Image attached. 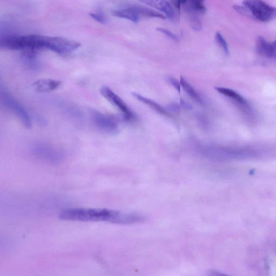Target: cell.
<instances>
[{"mask_svg":"<svg viewBox=\"0 0 276 276\" xmlns=\"http://www.w3.org/2000/svg\"><path fill=\"white\" fill-rule=\"evenodd\" d=\"M216 42H218L219 46L221 47V48L223 49L224 52H225V54L227 55H229V50L228 46V44L225 39H224V37L222 35V34L218 32L216 34L215 36Z\"/></svg>","mask_w":276,"mask_h":276,"instance_id":"ac0fdd59","label":"cell"},{"mask_svg":"<svg viewBox=\"0 0 276 276\" xmlns=\"http://www.w3.org/2000/svg\"><path fill=\"white\" fill-rule=\"evenodd\" d=\"M181 4H186L188 3V0H181Z\"/></svg>","mask_w":276,"mask_h":276,"instance_id":"484cf974","label":"cell"},{"mask_svg":"<svg viewBox=\"0 0 276 276\" xmlns=\"http://www.w3.org/2000/svg\"><path fill=\"white\" fill-rule=\"evenodd\" d=\"M61 84V81L53 79H41L35 81L32 86L37 93H47L56 90Z\"/></svg>","mask_w":276,"mask_h":276,"instance_id":"9c48e42d","label":"cell"},{"mask_svg":"<svg viewBox=\"0 0 276 276\" xmlns=\"http://www.w3.org/2000/svg\"><path fill=\"white\" fill-rule=\"evenodd\" d=\"M32 151L37 157L51 163L61 162L64 158V154L61 150L43 143L33 144Z\"/></svg>","mask_w":276,"mask_h":276,"instance_id":"277c9868","label":"cell"},{"mask_svg":"<svg viewBox=\"0 0 276 276\" xmlns=\"http://www.w3.org/2000/svg\"><path fill=\"white\" fill-rule=\"evenodd\" d=\"M256 49L260 55L276 61V48L273 43H269L264 37L259 36L256 42Z\"/></svg>","mask_w":276,"mask_h":276,"instance_id":"ba28073f","label":"cell"},{"mask_svg":"<svg viewBox=\"0 0 276 276\" xmlns=\"http://www.w3.org/2000/svg\"><path fill=\"white\" fill-rule=\"evenodd\" d=\"M91 116L93 123L100 131L109 134H114L118 131V124L113 117L98 111H93Z\"/></svg>","mask_w":276,"mask_h":276,"instance_id":"5b68a950","label":"cell"},{"mask_svg":"<svg viewBox=\"0 0 276 276\" xmlns=\"http://www.w3.org/2000/svg\"><path fill=\"white\" fill-rule=\"evenodd\" d=\"M156 30H157L158 31L163 33V34H165L171 40H173V41L176 42H177L178 41V37L177 36V35L169 31V30L163 28H158Z\"/></svg>","mask_w":276,"mask_h":276,"instance_id":"ffe728a7","label":"cell"},{"mask_svg":"<svg viewBox=\"0 0 276 276\" xmlns=\"http://www.w3.org/2000/svg\"><path fill=\"white\" fill-rule=\"evenodd\" d=\"M190 14L191 26L196 31H200L202 29V24L198 17V14L193 12H188Z\"/></svg>","mask_w":276,"mask_h":276,"instance_id":"e0dca14e","label":"cell"},{"mask_svg":"<svg viewBox=\"0 0 276 276\" xmlns=\"http://www.w3.org/2000/svg\"><path fill=\"white\" fill-rule=\"evenodd\" d=\"M90 16L97 21L100 22V23L104 24L107 22V19L105 16L102 13H96L90 14Z\"/></svg>","mask_w":276,"mask_h":276,"instance_id":"44dd1931","label":"cell"},{"mask_svg":"<svg viewBox=\"0 0 276 276\" xmlns=\"http://www.w3.org/2000/svg\"><path fill=\"white\" fill-rule=\"evenodd\" d=\"M141 3L151 6L166 14L170 19L174 18L175 12L172 6L166 0H138Z\"/></svg>","mask_w":276,"mask_h":276,"instance_id":"30bf717a","label":"cell"},{"mask_svg":"<svg viewBox=\"0 0 276 276\" xmlns=\"http://www.w3.org/2000/svg\"><path fill=\"white\" fill-rule=\"evenodd\" d=\"M170 2L176 9L180 10L181 5V0H170Z\"/></svg>","mask_w":276,"mask_h":276,"instance_id":"cb8c5ba5","label":"cell"},{"mask_svg":"<svg viewBox=\"0 0 276 276\" xmlns=\"http://www.w3.org/2000/svg\"><path fill=\"white\" fill-rule=\"evenodd\" d=\"M273 44H274V45L275 47L276 48V40H275L274 42H273Z\"/></svg>","mask_w":276,"mask_h":276,"instance_id":"4316f807","label":"cell"},{"mask_svg":"<svg viewBox=\"0 0 276 276\" xmlns=\"http://www.w3.org/2000/svg\"><path fill=\"white\" fill-rule=\"evenodd\" d=\"M180 106L185 109L191 110L192 109V107L190 104L183 100H181L180 101Z\"/></svg>","mask_w":276,"mask_h":276,"instance_id":"d4e9b609","label":"cell"},{"mask_svg":"<svg viewBox=\"0 0 276 276\" xmlns=\"http://www.w3.org/2000/svg\"><path fill=\"white\" fill-rule=\"evenodd\" d=\"M187 11L197 14H204L206 12L204 0H188Z\"/></svg>","mask_w":276,"mask_h":276,"instance_id":"2e32d148","label":"cell"},{"mask_svg":"<svg viewBox=\"0 0 276 276\" xmlns=\"http://www.w3.org/2000/svg\"><path fill=\"white\" fill-rule=\"evenodd\" d=\"M180 83L183 88L185 91L187 93L191 98L199 104H203V100L199 94L192 86L186 79L181 77Z\"/></svg>","mask_w":276,"mask_h":276,"instance_id":"9a60e30c","label":"cell"},{"mask_svg":"<svg viewBox=\"0 0 276 276\" xmlns=\"http://www.w3.org/2000/svg\"><path fill=\"white\" fill-rule=\"evenodd\" d=\"M168 81L170 84L172 85L179 93H180L181 87L180 82L179 83V81L176 79L171 77L168 78Z\"/></svg>","mask_w":276,"mask_h":276,"instance_id":"7402d4cb","label":"cell"},{"mask_svg":"<svg viewBox=\"0 0 276 276\" xmlns=\"http://www.w3.org/2000/svg\"><path fill=\"white\" fill-rule=\"evenodd\" d=\"M132 95L134 98L136 99L137 100L141 102V103L146 104V105L148 106V107H150L153 110H154L156 112H157V113H158L159 114L165 116H171L170 113H169V111L166 109H164L157 103H156L155 102L150 99L146 98H145V97H143V96H141L136 93H133Z\"/></svg>","mask_w":276,"mask_h":276,"instance_id":"4fadbf2b","label":"cell"},{"mask_svg":"<svg viewBox=\"0 0 276 276\" xmlns=\"http://www.w3.org/2000/svg\"><path fill=\"white\" fill-rule=\"evenodd\" d=\"M180 107L176 104H171L168 107V110L174 112L175 113H178L180 112Z\"/></svg>","mask_w":276,"mask_h":276,"instance_id":"603a6c76","label":"cell"},{"mask_svg":"<svg viewBox=\"0 0 276 276\" xmlns=\"http://www.w3.org/2000/svg\"><path fill=\"white\" fill-rule=\"evenodd\" d=\"M125 7L136 13L139 17L166 19V17L164 16L163 14L143 6L130 5L126 6Z\"/></svg>","mask_w":276,"mask_h":276,"instance_id":"7c38bea8","label":"cell"},{"mask_svg":"<svg viewBox=\"0 0 276 276\" xmlns=\"http://www.w3.org/2000/svg\"><path fill=\"white\" fill-rule=\"evenodd\" d=\"M0 93V100L5 108L18 118L25 128L31 129L32 126L31 117L25 108L5 87L2 86Z\"/></svg>","mask_w":276,"mask_h":276,"instance_id":"7a4b0ae2","label":"cell"},{"mask_svg":"<svg viewBox=\"0 0 276 276\" xmlns=\"http://www.w3.org/2000/svg\"><path fill=\"white\" fill-rule=\"evenodd\" d=\"M233 8L237 12L243 15V16L253 18L250 10L247 7L244 5L243 6L236 5L233 6Z\"/></svg>","mask_w":276,"mask_h":276,"instance_id":"d6986e66","label":"cell"},{"mask_svg":"<svg viewBox=\"0 0 276 276\" xmlns=\"http://www.w3.org/2000/svg\"><path fill=\"white\" fill-rule=\"evenodd\" d=\"M243 4L250 10L252 18L262 22L276 19V8L263 0H244Z\"/></svg>","mask_w":276,"mask_h":276,"instance_id":"3957f363","label":"cell"},{"mask_svg":"<svg viewBox=\"0 0 276 276\" xmlns=\"http://www.w3.org/2000/svg\"><path fill=\"white\" fill-rule=\"evenodd\" d=\"M113 14L115 17L129 20L134 23H138L140 20V17L138 15L126 7L121 10L114 11Z\"/></svg>","mask_w":276,"mask_h":276,"instance_id":"5bb4252c","label":"cell"},{"mask_svg":"<svg viewBox=\"0 0 276 276\" xmlns=\"http://www.w3.org/2000/svg\"><path fill=\"white\" fill-rule=\"evenodd\" d=\"M215 88L220 94L232 100L236 105L239 107L245 113H250L251 109L249 103L241 95L233 90V89L228 88L216 87Z\"/></svg>","mask_w":276,"mask_h":276,"instance_id":"52a82bcc","label":"cell"},{"mask_svg":"<svg viewBox=\"0 0 276 276\" xmlns=\"http://www.w3.org/2000/svg\"><path fill=\"white\" fill-rule=\"evenodd\" d=\"M101 94L115 107L120 110L126 121H131L135 118L133 112L124 101L107 86H103L100 89Z\"/></svg>","mask_w":276,"mask_h":276,"instance_id":"8992f818","label":"cell"},{"mask_svg":"<svg viewBox=\"0 0 276 276\" xmlns=\"http://www.w3.org/2000/svg\"><path fill=\"white\" fill-rule=\"evenodd\" d=\"M37 50H26L22 51V60L25 65L29 70L39 71L41 64L37 57Z\"/></svg>","mask_w":276,"mask_h":276,"instance_id":"8fae6325","label":"cell"},{"mask_svg":"<svg viewBox=\"0 0 276 276\" xmlns=\"http://www.w3.org/2000/svg\"><path fill=\"white\" fill-rule=\"evenodd\" d=\"M64 221L106 222L117 225H132L144 222L145 216L136 213H125L107 209L76 208L66 209L59 215Z\"/></svg>","mask_w":276,"mask_h":276,"instance_id":"6da1fadb","label":"cell"}]
</instances>
